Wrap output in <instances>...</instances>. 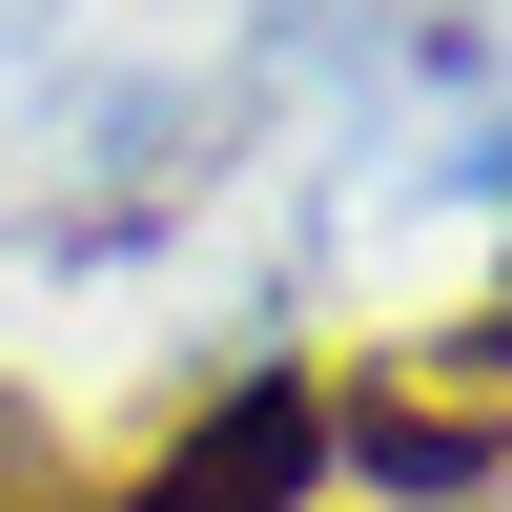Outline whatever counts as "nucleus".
I'll return each instance as SVG.
<instances>
[{
	"label": "nucleus",
	"instance_id": "f257e3e1",
	"mask_svg": "<svg viewBox=\"0 0 512 512\" xmlns=\"http://www.w3.org/2000/svg\"><path fill=\"white\" fill-rule=\"evenodd\" d=\"M308 492H328V369H246V390H205L103 512H308Z\"/></svg>",
	"mask_w": 512,
	"mask_h": 512
},
{
	"label": "nucleus",
	"instance_id": "f03ea898",
	"mask_svg": "<svg viewBox=\"0 0 512 512\" xmlns=\"http://www.w3.org/2000/svg\"><path fill=\"white\" fill-rule=\"evenodd\" d=\"M0 512H103V472H82V431L41 390H0Z\"/></svg>",
	"mask_w": 512,
	"mask_h": 512
}]
</instances>
